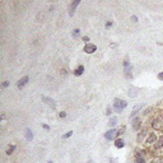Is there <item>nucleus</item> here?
Returning <instances> with one entry per match:
<instances>
[{"mask_svg": "<svg viewBox=\"0 0 163 163\" xmlns=\"http://www.w3.org/2000/svg\"><path fill=\"white\" fill-rule=\"evenodd\" d=\"M80 4V0H75V1H73L72 4L69 5V15L70 17H73L75 13V9H77V7Z\"/></svg>", "mask_w": 163, "mask_h": 163, "instance_id": "nucleus-10", "label": "nucleus"}, {"mask_svg": "<svg viewBox=\"0 0 163 163\" xmlns=\"http://www.w3.org/2000/svg\"><path fill=\"white\" fill-rule=\"evenodd\" d=\"M103 138H105L106 140H108V142H115L116 139H117V130L116 129H110L107 130V131L103 134Z\"/></svg>", "mask_w": 163, "mask_h": 163, "instance_id": "nucleus-4", "label": "nucleus"}, {"mask_svg": "<svg viewBox=\"0 0 163 163\" xmlns=\"http://www.w3.org/2000/svg\"><path fill=\"white\" fill-rule=\"evenodd\" d=\"M8 85H9V82H7V80H5V82H4V83H3V84H1V88H7V87H8Z\"/></svg>", "mask_w": 163, "mask_h": 163, "instance_id": "nucleus-28", "label": "nucleus"}, {"mask_svg": "<svg viewBox=\"0 0 163 163\" xmlns=\"http://www.w3.org/2000/svg\"><path fill=\"white\" fill-rule=\"evenodd\" d=\"M149 163H163V157L162 156H154Z\"/></svg>", "mask_w": 163, "mask_h": 163, "instance_id": "nucleus-17", "label": "nucleus"}, {"mask_svg": "<svg viewBox=\"0 0 163 163\" xmlns=\"http://www.w3.org/2000/svg\"><path fill=\"white\" fill-rule=\"evenodd\" d=\"M146 136H148V133H146L145 129H142L139 133H138V138H136V142L138 144H144V142H145Z\"/></svg>", "mask_w": 163, "mask_h": 163, "instance_id": "nucleus-6", "label": "nucleus"}, {"mask_svg": "<svg viewBox=\"0 0 163 163\" xmlns=\"http://www.w3.org/2000/svg\"><path fill=\"white\" fill-rule=\"evenodd\" d=\"M134 163H146L145 157L140 153V150H135L134 154Z\"/></svg>", "mask_w": 163, "mask_h": 163, "instance_id": "nucleus-8", "label": "nucleus"}, {"mask_svg": "<svg viewBox=\"0 0 163 163\" xmlns=\"http://www.w3.org/2000/svg\"><path fill=\"white\" fill-rule=\"evenodd\" d=\"M150 126L156 131H162L163 130V115H158L156 117H153V120L150 121Z\"/></svg>", "mask_w": 163, "mask_h": 163, "instance_id": "nucleus-2", "label": "nucleus"}, {"mask_svg": "<svg viewBox=\"0 0 163 163\" xmlns=\"http://www.w3.org/2000/svg\"><path fill=\"white\" fill-rule=\"evenodd\" d=\"M158 79H159V80H163V72L158 74Z\"/></svg>", "mask_w": 163, "mask_h": 163, "instance_id": "nucleus-31", "label": "nucleus"}, {"mask_svg": "<svg viewBox=\"0 0 163 163\" xmlns=\"http://www.w3.org/2000/svg\"><path fill=\"white\" fill-rule=\"evenodd\" d=\"M28 82H29V77H28V75H26V77L21 78V79L18 80V83H17V88H18V89H23L24 87L28 84Z\"/></svg>", "mask_w": 163, "mask_h": 163, "instance_id": "nucleus-9", "label": "nucleus"}, {"mask_svg": "<svg viewBox=\"0 0 163 163\" xmlns=\"http://www.w3.org/2000/svg\"><path fill=\"white\" fill-rule=\"evenodd\" d=\"M87 163H93V161H91V159H89V161H88V162H87Z\"/></svg>", "mask_w": 163, "mask_h": 163, "instance_id": "nucleus-33", "label": "nucleus"}, {"mask_svg": "<svg viewBox=\"0 0 163 163\" xmlns=\"http://www.w3.org/2000/svg\"><path fill=\"white\" fill-rule=\"evenodd\" d=\"M24 138H26V140H28V142L33 140V133H32L31 129H26V133H24Z\"/></svg>", "mask_w": 163, "mask_h": 163, "instance_id": "nucleus-15", "label": "nucleus"}, {"mask_svg": "<svg viewBox=\"0 0 163 163\" xmlns=\"http://www.w3.org/2000/svg\"><path fill=\"white\" fill-rule=\"evenodd\" d=\"M112 26H113V22H112V21H108V22H106L105 28H106V29H108V28H111Z\"/></svg>", "mask_w": 163, "mask_h": 163, "instance_id": "nucleus-24", "label": "nucleus"}, {"mask_svg": "<svg viewBox=\"0 0 163 163\" xmlns=\"http://www.w3.org/2000/svg\"><path fill=\"white\" fill-rule=\"evenodd\" d=\"M133 122H131V127L134 131H140L142 130V126H143V122H142V117L140 116H135L134 119H131Z\"/></svg>", "mask_w": 163, "mask_h": 163, "instance_id": "nucleus-5", "label": "nucleus"}, {"mask_svg": "<svg viewBox=\"0 0 163 163\" xmlns=\"http://www.w3.org/2000/svg\"><path fill=\"white\" fill-rule=\"evenodd\" d=\"M125 130H126V127H125V126H122L120 130H117V138H120L121 135L124 134V133H125Z\"/></svg>", "mask_w": 163, "mask_h": 163, "instance_id": "nucleus-21", "label": "nucleus"}, {"mask_svg": "<svg viewBox=\"0 0 163 163\" xmlns=\"http://www.w3.org/2000/svg\"><path fill=\"white\" fill-rule=\"evenodd\" d=\"M47 163H54V162H52V161H48V162H47Z\"/></svg>", "mask_w": 163, "mask_h": 163, "instance_id": "nucleus-34", "label": "nucleus"}, {"mask_svg": "<svg viewBox=\"0 0 163 163\" xmlns=\"http://www.w3.org/2000/svg\"><path fill=\"white\" fill-rule=\"evenodd\" d=\"M72 135H73V131H68L66 134L62 135V139H69V138L72 136Z\"/></svg>", "mask_w": 163, "mask_h": 163, "instance_id": "nucleus-23", "label": "nucleus"}, {"mask_svg": "<svg viewBox=\"0 0 163 163\" xmlns=\"http://www.w3.org/2000/svg\"><path fill=\"white\" fill-rule=\"evenodd\" d=\"M158 138H159V136L157 135V133H156V131L149 133L148 136H146V139H145V142H144V145H145V146H153L154 144L157 143Z\"/></svg>", "mask_w": 163, "mask_h": 163, "instance_id": "nucleus-3", "label": "nucleus"}, {"mask_svg": "<svg viewBox=\"0 0 163 163\" xmlns=\"http://www.w3.org/2000/svg\"><path fill=\"white\" fill-rule=\"evenodd\" d=\"M82 41H83V42L85 43V45H88V43H91V42H89V41H91V40H89V37H88V36H83V37H82Z\"/></svg>", "mask_w": 163, "mask_h": 163, "instance_id": "nucleus-22", "label": "nucleus"}, {"mask_svg": "<svg viewBox=\"0 0 163 163\" xmlns=\"http://www.w3.org/2000/svg\"><path fill=\"white\" fill-rule=\"evenodd\" d=\"M153 149H154V152H157V150H163V135H161V136L158 138L157 143L153 145Z\"/></svg>", "mask_w": 163, "mask_h": 163, "instance_id": "nucleus-11", "label": "nucleus"}, {"mask_svg": "<svg viewBox=\"0 0 163 163\" xmlns=\"http://www.w3.org/2000/svg\"><path fill=\"white\" fill-rule=\"evenodd\" d=\"M131 21L134 22V23H138V17H136V15H133V17H131Z\"/></svg>", "mask_w": 163, "mask_h": 163, "instance_id": "nucleus-30", "label": "nucleus"}, {"mask_svg": "<svg viewBox=\"0 0 163 163\" xmlns=\"http://www.w3.org/2000/svg\"><path fill=\"white\" fill-rule=\"evenodd\" d=\"M42 101H45L47 105H50L52 108H55L56 107V103H55V101H54L52 98H48V97H45V96H42Z\"/></svg>", "mask_w": 163, "mask_h": 163, "instance_id": "nucleus-16", "label": "nucleus"}, {"mask_svg": "<svg viewBox=\"0 0 163 163\" xmlns=\"http://www.w3.org/2000/svg\"><path fill=\"white\" fill-rule=\"evenodd\" d=\"M127 107V102L124 101V99H120V98H115L112 102V108L113 111H116V112H122V111L125 110V108Z\"/></svg>", "mask_w": 163, "mask_h": 163, "instance_id": "nucleus-1", "label": "nucleus"}, {"mask_svg": "<svg viewBox=\"0 0 163 163\" xmlns=\"http://www.w3.org/2000/svg\"><path fill=\"white\" fill-rule=\"evenodd\" d=\"M15 149H17V146H15V145H9V146H8V149L5 150V154H7V156H12V154L14 153Z\"/></svg>", "mask_w": 163, "mask_h": 163, "instance_id": "nucleus-18", "label": "nucleus"}, {"mask_svg": "<svg viewBox=\"0 0 163 163\" xmlns=\"http://www.w3.org/2000/svg\"><path fill=\"white\" fill-rule=\"evenodd\" d=\"M117 121H119V119L116 117V116H112V117L108 120V126H110V129H115V126L117 125Z\"/></svg>", "mask_w": 163, "mask_h": 163, "instance_id": "nucleus-14", "label": "nucleus"}, {"mask_svg": "<svg viewBox=\"0 0 163 163\" xmlns=\"http://www.w3.org/2000/svg\"><path fill=\"white\" fill-rule=\"evenodd\" d=\"M59 117H60V119H65V117H66V112H65V111L59 112Z\"/></svg>", "mask_w": 163, "mask_h": 163, "instance_id": "nucleus-27", "label": "nucleus"}, {"mask_svg": "<svg viewBox=\"0 0 163 163\" xmlns=\"http://www.w3.org/2000/svg\"><path fill=\"white\" fill-rule=\"evenodd\" d=\"M83 51L85 54H94L97 51V46L94 43H88V45H84Z\"/></svg>", "mask_w": 163, "mask_h": 163, "instance_id": "nucleus-7", "label": "nucleus"}, {"mask_svg": "<svg viewBox=\"0 0 163 163\" xmlns=\"http://www.w3.org/2000/svg\"><path fill=\"white\" fill-rule=\"evenodd\" d=\"M60 73H61V74H62V75H66V74H68L66 69H61V72H60Z\"/></svg>", "mask_w": 163, "mask_h": 163, "instance_id": "nucleus-32", "label": "nucleus"}, {"mask_svg": "<svg viewBox=\"0 0 163 163\" xmlns=\"http://www.w3.org/2000/svg\"><path fill=\"white\" fill-rule=\"evenodd\" d=\"M112 110H113V108L108 106L107 110H106V115H107V116H111V115H112Z\"/></svg>", "mask_w": 163, "mask_h": 163, "instance_id": "nucleus-25", "label": "nucleus"}, {"mask_svg": "<svg viewBox=\"0 0 163 163\" xmlns=\"http://www.w3.org/2000/svg\"><path fill=\"white\" fill-rule=\"evenodd\" d=\"M150 111H153V107H149V108H146V110L144 111V113H143V115H144V116H148L149 113H150Z\"/></svg>", "mask_w": 163, "mask_h": 163, "instance_id": "nucleus-26", "label": "nucleus"}, {"mask_svg": "<svg viewBox=\"0 0 163 163\" xmlns=\"http://www.w3.org/2000/svg\"><path fill=\"white\" fill-rule=\"evenodd\" d=\"M73 74H74L75 77H80V75H83L84 74V65H78V66L74 69Z\"/></svg>", "mask_w": 163, "mask_h": 163, "instance_id": "nucleus-12", "label": "nucleus"}, {"mask_svg": "<svg viewBox=\"0 0 163 163\" xmlns=\"http://www.w3.org/2000/svg\"><path fill=\"white\" fill-rule=\"evenodd\" d=\"M42 127H43L45 130H47V131H48V130H51V127L48 126V125H46V124H42Z\"/></svg>", "mask_w": 163, "mask_h": 163, "instance_id": "nucleus-29", "label": "nucleus"}, {"mask_svg": "<svg viewBox=\"0 0 163 163\" xmlns=\"http://www.w3.org/2000/svg\"><path fill=\"white\" fill-rule=\"evenodd\" d=\"M136 89H135V88H130L129 89V96L130 97H136Z\"/></svg>", "mask_w": 163, "mask_h": 163, "instance_id": "nucleus-19", "label": "nucleus"}, {"mask_svg": "<svg viewBox=\"0 0 163 163\" xmlns=\"http://www.w3.org/2000/svg\"><path fill=\"white\" fill-rule=\"evenodd\" d=\"M79 33H80V29L79 28H75L74 31H73V34H72L73 38H77V37L79 36Z\"/></svg>", "mask_w": 163, "mask_h": 163, "instance_id": "nucleus-20", "label": "nucleus"}, {"mask_svg": "<svg viewBox=\"0 0 163 163\" xmlns=\"http://www.w3.org/2000/svg\"><path fill=\"white\" fill-rule=\"evenodd\" d=\"M113 145H115L117 149L124 148V146H125V140L122 139V138H117V139L115 140V143H113Z\"/></svg>", "mask_w": 163, "mask_h": 163, "instance_id": "nucleus-13", "label": "nucleus"}]
</instances>
